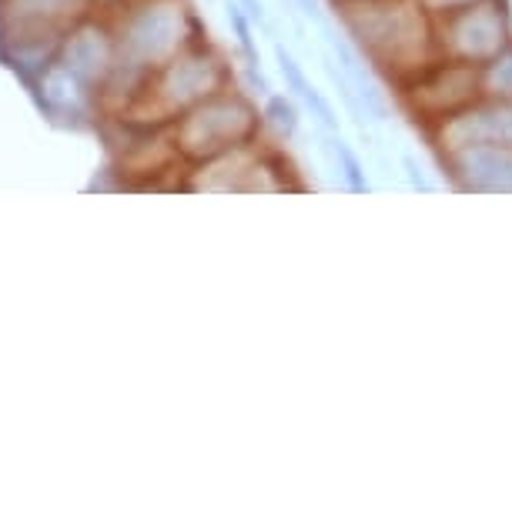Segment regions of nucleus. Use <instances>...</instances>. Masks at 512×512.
I'll return each instance as SVG.
<instances>
[{
  "instance_id": "obj_2",
  "label": "nucleus",
  "mask_w": 512,
  "mask_h": 512,
  "mask_svg": "<svg viewBox=\"0 0 512 512\" xmlns=\"http://www.w3.org/2000/svg\"><path fill=\"white\" fill-rule=\"evenodd\" d=\"M255 128L258 114L241 98H211L178 124V144L191 158L208 161L251 141Z\"/></svg>"
},
{
  "instance_id": "obj_6",
  "label": "nucleus",
  "mask_w": 512,
  "mask_h": 512,
  "mask_svg": "<svg viewBox=\"0 0 512 512\" xmlns=\"http://www.w3.org/2000/svg\"><path fill=\"white\" fill-rule=\"evenodd\" d=\"M439 141L446 154L479 148V144H502L512 148V101L492 98L486 104H469L459 114L442 121Z\"/></svg>"
},
{
  "instance_id": "obj_13",
  "label": "nucleus",
  "mask_w": 512,
  "mask_h": 512,
  "mask_svg": "<svg viewBox=\"0 0 512 512\" xmlns=\"http://www.w3.org/2000/svg\"><path fill=\"white\" fill-rule=\"evenodd\" d=\"M268 121L275 124L278 134H285V138H292V134L298 131V108L288 98H282V94H275V98H268Z\"/></svg>"
},
{
  "instance_id": "obj_9",
  "label": "nucleus",
  "mask_w": 512,
  "mask_h": 512,
  "mask_svg": "<svg viewBox=\"0 0 512 512\" xmlns=\"http://www.w3.org/2000/svg\"><path fill=\"white\" fill-rule=\"evenodd\" d=\"M275 57H278V67H282V74H285V81H288V88H292L298 98H302L308 108L315 111V118L322 121V128H328V131H338V118H335V111H332V104H328L325 98H322V91L315 88L312 81L305 77V71H302V64L295 61L292 54L285 51L282 44L275 47Z\"/></svg>"
},
{
  "instance_id": "obj_1",
  "label": "nucleus",
  "mask_w": 512,
  "mask_h": 512,
  "mask_svg": "<svg viewBox=\"0 0 512 512\" xmlns=\"http://www.w3.org/2000/svg\"><path fill=\"white\" fill-rule=\"evenodd\" d=\"M338 21L355 47L389 71H415L432 44L422 0H338Z\"/></svg>"
},
{
  "instance_id": "obj_17",
  "label": "nucleus",
  "mask_w": 512,
  "mask_h": 512,
  "mask_svg": "<svg viewBox=\"0 0 512 512\" xmlns=\"http://www.w3.org/2000/svg\"><path fill=\"white\" fill-rule=\"evenodd\" d=\"M298 11H302L305 17H312V21H322V4L318 0H295Z\"/></svg>"
},
{
  "instance_id": "obj_15",
  "label": "nucleus",
  "mask_w": 512,
  "mask_h": 512,
  "mask_svg": "<svg viewBox=\"0 0 512 512\" xmlns=\"http://www.w3.org/2000/svg\"><path fill=\"white\" fill-rule=\"evenodd\" d=\"M402 164H405V171H409V181H412V188H419V191H432V185L425 181V175H422V168L415 164V158L412 154H405L402 158Z\"/></svg>"
},
{
  "instance_id": "obj_12",
  "label": "nucleus",
  "mask_w": 512,
  "mask_h": 512,
  "mask_svg": "<svg viewBox=\"0 0 512 512\" xmlns=\"http://www.w3.org/2000/svg\"><path fill=\"white\" fill-rule=\"evenodd\" d=\"M332 154L338 161V171H342V178H345V188H349L352 195H369V178H365L359 154H355L345 141H332Z\"/></svg>"
},
{
  "instance_id": "obj_5",
  "label": "nucleus",
  "mask_w": 512,
  "mask_h": 512,
  "mask_svg": "<svg viewBox=\"0 0 512 512\" xmlns=\"http://www.w3.org/2000/svg\"><path fill=\"white\" fill-rule=\"evenodd\" d=\"M185 11L175 0H154V4L141 7L131 17L128 31H124V51L131 54L134 64H161L181 47L185 37Z\"/></svg>"
},
{
  "instance_id": "obj_3",
  "label": "nucleus",
  "mask_w": 512,
  "mask_h": 512,
  "mask_svg": "<svg viewBox=\"0 0 512 512\" xmlns=\"http://www.w3.org/2000/svg\"><path fill=\"white\" fill-rule=\"evenodd\" d=\"M449 54L456 61L486 64L492 61L502 47H509V17L502 11L499 0H479L462 11L446 17V31H442Z\"/></svg>"
},
{
  "instance_id": "obj_8",
  "label": "nucleus",
  "mask_w": 512,
  "mask_h": 512,
  "mask_svg": "<svg viewBox=\"0 0 512 512\" xmlns=\"http://www.w3.org/2000/svg\"><path fill=\"white\" fill-rule=\"evenodd\" d=\"M452 171H456L459 185L466 191H512V148L502 144H479L449 154Z\"/></svg>"
},
{
  "instance_id": "obj_10",
  "label": "nucleus",
  "mask_w": 512,
  "mask_h": 512,
  "mask_svg": "<svg viewBox=\"0 0 512 512\" xmlns=\"http://www.w3.org/2000/svg\"><path fill=\"white\" fill-rule=\"evenodd\" d=\"M111 64V47L104 41L101 31H81L74 37V51H71V71L81 74V77H98L108 71Z\"/></svg>"
},
{
  "instance_id": "obj_4",
  "label": "nucleus",
  "mask_w": 512,
  "mask_h": 512,
  "mask_svg": "<svg viewBox=\"0 0 512 512\" xmlns=\"http://www.w3.org/2000/svg\"><path fill=\"white\" fill-rule=\"evenodd\" d=\"M479 91H482V67L452 57L449 64H436L429 71H419V77H415L409 88V101L422 118L446 121L462 108H469V104H476Z\"/></svg>"
},
{
  "instance_id": "obj_16",
  "label": "nucleus",
  "mask_w": 512,
  "mask_h": 512,
  "mask_svg": "<svg viewBox=\"0 0 512 512\" xmlns=\"http://www.w3.org/2000/svg\"><path fill=\"white\" fill-rule=\"evenodd\" d=\"M238 4L245 7V14H248L255 24H262V21H265V7H262V0H238Z\"/></svg>"
},
{
  "instance_id": "obj_7",
  "label": "nucleus",
  "mask_w": 512,
  "mask_h": 512,
  "mask_svg": "<svg viewBox=\"0 0 512 512\" xmlns=\"http://www.w3.org/2000/svg\"><path fill=\"white\" fill-rule=\"evenodd\" d=\"M221 64L211 54H185L168 64V71L158 81V98L164 111L185 108V104H198L211 98L221 88Z\"/></svg>"
},
{
  "instance_id": "obj_11",
  "label": "nucleus",
  "mask_w": 512,
  "mask_h": 512,
  "mask_svg": "<svg viewBox=\"0 0 512 512\" xmlns=\"http://www.w3.org/2000/svg\"><path fill=\"white\" fill-rule=\"evenodd\" d=\"M482 91L489 98L512 101V44L502 47L492 61L482 64Z\"/></svg>"
},
{
  "instance_id": "obj_14",
  "label": "nucleus",
  "mask_w": 512,
  "mask_h": 512,
  "mask_svg": "<svg viewBox=\"0 0 512 512\" xmlns=\"http://www.w3.org/2000/svg\"><path fill=\"white\" fill-rule=\"evenodd\" d=\"M422 4H425V11H432V14H442V17H449V14L462 11V7H469V4H479V0H422Z\"/></svg>"
}]
</instances>
